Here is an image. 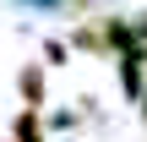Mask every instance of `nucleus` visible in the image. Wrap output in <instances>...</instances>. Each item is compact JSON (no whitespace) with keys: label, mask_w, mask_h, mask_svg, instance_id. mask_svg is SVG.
Segmentation results:
<instances>
[{"label":"nucleus","mask_w":147,"mask_h":142,"mask_svg":"<svg viewBox=\"0 0 147 142\" xmlns=\"http://www.w3.org/2000/svg\"><path fill=\"white\" fill-rule=\"evenodd\" d=\"M16 93H22L27 109L44 115V93H49V88H44V66H22V71H16Z\"/></svg>","instance_id":"nucleus-1"},{"label":"nucleus","mask_w":147,"mask_h":142,"mask_svg":"<svg viewBox=\"0 0 147 142\" xmlns=\"http://www.w3.org/2000/svg\"><path fill=\"white\" fill-rule=\"evenodd\" d=\"M11 142H44V120H38V109H22V115L11 120Z\"/></svg>","instance_id":"nucleus-2"},{"label":"nucleus","mask_w":147,"mask_h":142,"mask_svg":"<svg viewBox=\"0 0 147 142\" xmlns=\"http://www.w3.org/2000/svg\"><path fill=\"white\" fill-rule=\"evenodd\" d=\"M142 126H147V88H142Z\"/></svg>","instance_id":"nucleus-3"}]
</instances>
